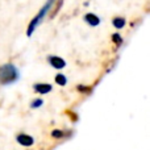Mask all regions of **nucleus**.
I'll list each match as a JSON object with an SVG mask.
<instances>
[{"instance_id": "f257e3e1", "label": "nucleus", "mask_w": 150, "mask_h": 150, "mask_svg": "<svg viewBox=\"0 0 150 150\" xmlns=\"http://www.w3.org/2000/svg\"><path fill=\"white\" fill-rule=\"evenodd\" d=\"M55 1H57V0H46V3H45V4L42 5L41 9L37 12V15L32 18V21L29 23V25H28V29H26V34H28V37H30L32 34L34 33V30L40 26V24H41L42 21L45 20V17L49 15L50 9L53 8V5H54Z\"/></svg>"}, {"instance_id": "f03ea898", "label": "nucleus", "mask_w": 150, "mask_h": 150, "mask_svg": "<svg viewBox=\"0 0 150 150\" xmlns=\"http://www.w3.org/2000/svg\"><path fill=\"white\" fill-rule=\"evenodd\" d=\"M20 73L13 63H4L0 66V84L9 86L18 80Z\"/></svg>"}, {"instance_id": "7ed1b4c3", "label": "nucleus", "mask_w": 150, "mask_h": 150, "mask_svg": "<svg viewBox=\"0 0 150 150\" xmlns=\"http://www.w3.org/2000/svg\"><path fill=\"white\" fill-rule=\"evenodd\" d=\"M47 62L55 70H62L63 67H66V61L63 58L58 57V55H49L47 57Z\"/></svg>"}, {"instance_id": "20e7f679", "label": "nucleus", "mask_w": 150, "mask_h": 150, "mask_svg": "<svg viewBox=\"0 0 150 150\" xmlns=\"http://www.w3.org/2000/svg\"><path fill=\"white\" fill-rule=\"evenodd\" d=\"M16 141H17L21 146H26V148H29V146H32L34 144V138L32 137V136L26 134V133H18V134L16 136Z\"/></svg>"}, {"instance_id": "39448f33", "label": "nucleus", "mask_w": 150, "mask_h": 150, "mask_svg": "<svg viewBox=\"0 0 150 150\" xmlns=\"http://www.w3.org/2000/svg\"><path fill=\"white\" fill-rule=\"evenodd\" d=\"M34 92L40 93V95H45V93H49L53 90V86L49 83H36L33 86Z\"/></svg>"}, {"instance_id": "423d86ee", "label": "nucleus", "mask_w": 150, "mask_h": 150, "mask_svg": "<svg viewBox=\"0 0 150 150\" xmlns=\"http://www.w3.org/2000/svg\"><path fill=\"white\" fill-rule=\"evenodd\" d=\"M84 21L90 26H98L99 24H100V18L96 15H93V13H87V15L84 16Z\"/></svg>"}, {"instance_id": "0eeeda50", "label": "nucleus", "mask_w": 150, "mask_h": 150, "mask_svg": "<svg viewBox=\"0 0 150 150\" xmlns=\"http://www.w3.org/2000/svg\"><path fill=\"white\" fill-rule=\"evenodd\" d=\"M112 24H113L115 28L117 29H121L125 26V24H127V21H125L124 17H115L113 20H112Z\"/></svg>"}, {"instance_id": "6e6552de", "label": "nucleus", "mask_w": 150, "mask_h": 150, "mask_svg": "<svg viewBox=\"0 0 150 150\" xmlns=\"http://www.w3.org/2000/svg\"><path fill=\"white\" fill-rule=\"evenodd\" d=\"M54 79H55V83H57L58 86H61V87L67 84V78H66V75H63V74H57Z\"/></svg>"}, {"instance_id": "1a4fd4ad", "label": "nucleus", "mask_w": 150, "mask_h": 150, "mask_svg": "<svg viewBox=\"0 0 150 150\" xmlns=\"http://www.w3.org/2000/svg\"><path fill=\"white\" fill-rule=\"evenodd\" d=\"M52 137L57 138V140H59V138H65L66 137V132L65 130H61V129H54L52 132Z\"/></svg>"}, {"instance_id": "9d476101", "label": "nucleus", "mask_w": 150, "mask_h": 150, "mask_svg": "<svg viewBox=\"0 0 150 150\" xmlns=\"http://www.w3.org/2000/svg\"><path fill=\"white\" fill-rule=\"evenodd\" d=\"M42 104H44L42 99H34L30 103V108H40V107H42Z\"/></svg>"}, {"instance_id": "9b49d317", "label": "nucleus", "mask_w": 150, "mask_h": 150, "mask_svg": "<svg viewBox=\"0 0 150 150\" xmlns=\"http://www.w3.org/2000/svg\"><path fill=\"white\" fill-rule=\"evenodd\" d=\"M112 40H113V42L117 45V46H120V45L122 44V38H121V36H120V34H117V33L112 36Z\"/></svg>"}, {"instance_id": "f8f14e48", "label": "nucleus", "mask_w": 150, "mask_h": 150, "mask_svg": "<svg viewBox=\"0 0 150 150\" xmlns=\"http://www.w3.org/2000/svg\"><path fill=\"white\" fill-rule=\"evenodd\" d=\"M76 90L79 91V92L90 93V92H91V90H92V88H91V87H86V86H78V87H76Z\"/></svg>"}]
</instances>
